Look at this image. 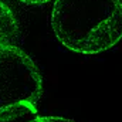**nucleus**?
Instances as JSON below:
<instances>
[{
    "mask_svg": "<svg viewBox=\"0 0 122 122\" xmlns=\"http://www.w3.org/2000/svg\"><path fill=\"white\" fill-rule=\"evenodd\" d=\"M51 27L61 44L80 54H98L122 40L121 0H56Z\"/></svg>",
    "mask_w": 122,
    "mask_h": 122,
    "instance_id": "1",
    "label": "nucleus"
},
{
    "mask_svg": "<svg viewBox=\"0 0 122 122\" xmlns=\"http://www.w3.org/2000/svg\"><path fill=\"white\" fill-rule=\"evenodd\" d=\"M43 78L30 56L14 44L0 46V122L36 115Z\"/></svg>",
    "mask_w": 122,
    "mask_h": 122,
    "instance_id": "2",
    "label": "nucleus"
},
{
    "mask_svg": "<svg viewBox=\"0 0 122 122\" xmlns=\"http://www.w3.org/2000/svg\"><path fill=\"white\" fill-rule=\"evenodd\" d=\"M19 36V21L11 9L0 0V46L13 44Z\"/></svg>",
    "mask_w": 122,
    "mask_h": 122,
    "instance_id": "3",
    "label": "nucleus"
},
{
    "mask_svg": "<svg viewBox=\"0 0 122 122\" xmlns=\"http://www.w3.org/2000/svg\"><path fill=\"white\" fill-rule=\"evenodd\" d=\"M27 122H75L74 119L64 118V117H57V115H37L33 119Z\"/></svg>",
    "mask_w": 122,
    "mask_h": 122,
    "instance_id": "4",
    "label": "nucleus"
},
{
    "mask_svg": "<svg viewBox=\"0 0 122 122\" xmlns=\"http://www.w3.org/2000/svg\"><path fill=\"white\" fill-rule=\"evenodd\" d=\"M17 1H21L24 4H44V3L51 1V0H17Z\"/></svg>",
    "mask_w": 122,
    "mask_h": 122,
    "instance_id": "5",
    "label": "nucleus"
}]
</instances>
